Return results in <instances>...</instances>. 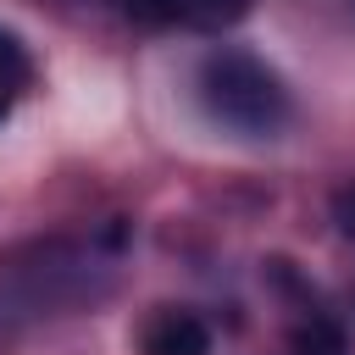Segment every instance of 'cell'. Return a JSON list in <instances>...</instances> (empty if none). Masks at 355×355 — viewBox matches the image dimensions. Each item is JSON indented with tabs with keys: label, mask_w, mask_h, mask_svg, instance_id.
Wrapping results in <instances>:
<instances>
[{
	"label": "cell",
	"mask_w": 355,
	"mask_h": 355,
	"mask_svg": "<svg viewBox=\"0 0 355 355\" xmlns=\"http://www.w3.org/2000/svg\"><path fill=\"white\" fill-rule=\"evenodd\" d=\"M139 349H144V355H211V327H205L194 311L161 305V311L144 322Z\"/></svg>",
	"instance_id": "cell-3"
},
{
	"label": "cell",
	"mask_w": 355,
	"mask_h": 355,
	"mask_svg": "<svg viewBox=\"0 0 355 355\" xmlns=\"http://www.w3.org/2000/svg\"><path fill=\"white\" fill-rule=\"evenodd\" d=\"M116 6L144 28H189V33H216L250 11V0H116Z\"/></svg>",
	"instance_id": "cell-2"
},
{
	"label": "cell",
	"mask_w": 355,
	"mask_h": 355,
	"mask_svg": "<svg viewBox=\"0 0 355 355\" xmlns=\"http://www.w3.org/2000/svg\"><path fill=\"white\" fill-rule=\"evenodd\" d=\"M28 83H33V55H28V44H22L11 28H0V122H6L11 105L28 94Z\"/></svg>",
	"instance_id": "cell-4"
},
{
	"label": "cell",
	"mask_w": 355,
	"mask_h": 355,
	"mask_svg": "<svg viewBox=\"0 0 355 355\" xmlns=\"http://www.w3.org/2000/svg\"><path fill=\"white\" fill-rule=\"evenodd\" d=\"M333 222H338V233L355 244V183H344V189L333 194Z\"/></svg>",
	"instance_id": "cell-6"
},
{
	"label": "cell",
	"mask_w": 355,
	"mask_h": 355,
	"mask_svg": "<svg viewBox=\"0 0 355 355\" xmlns=\"http://www.w3.org/2000/svg\"><path fill=\"white\" fill-rule=\"evenodd\" d=\"M200 100H205V111L222 128L250 133V139H266V133H277L288 122L283 78L261 55H250V50H227V44L211 50L200 61Z\"/></svg>",
	"instance_id": "cell-1"
},
{
	"label": "cell",
	"mask_w": 355,
	"mask_h": 355,
	"mask_svg": "<svg viewBox=\"0 0 355 355\" xmlns=\"http://www.w3.org/2000/svg\"><path fill=\"white\" fill-rule=\"evenodd\" d=\"M294 349H300V355H344V333H338L333 322L311 316V327L294 333Z\"/></svg>",
	"instance_id": "cell-5"
}]
</instances>
